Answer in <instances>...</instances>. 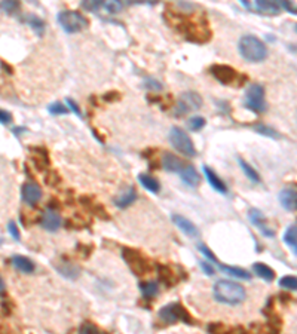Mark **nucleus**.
<instances>
[{"instance_id": "cd10ccee", "label": "nucleus", "mask_w": 297, "mask_h": 334, "mask_svg": "<svg viewBox=\"0 0 297 334\" xmlns=\"http://www.w3.org/2000/svg\"><path fill=\"white\" fill-rule=\"evenodd\" d=\"M22 21H25L34 31H36V34L37 36H42L43 33H45V22L39 18V16H36V15H33V13H30V15H27V16H24L22 18Z\"/></svg>"}, {"instance_id": "412c9836", "label": "nucleus", "mask_w": 297, "mask_h": 334, "mask_svg": "<svg viewBox=\"0 0 297 334\" xmlns=\"http://www.w3.org/2000/svg\"><path fill=\"white\" fill-rule=\"evenodd\" d=\"M12 265L16 271H19L22 274H33L34 269H36L34 263L28 257H24V256H13L12 257Z\"/></svg>"}, {"instance_id": "f704fd0d", "label": "nucleus", "mask_w": 297, "mask_h": 334, "mask_svg": "<svg viewBox=\"0 0 297 334\" xmlns=\"http://www.w3.org/2000/svg\"><path fill=\"white\" fill-rule=\"evenodd\" d=\"M79 334H104L97 326H94L92 323H85L80 326Z\"/></svg>"}, {"instance_id": "bb28decb", "label": "nucleus", "mask_w": 297, "mask_h": 334, "mask_svg": "<svg viewBox=\"0 0 297 334\" xmlns=\"http://www.w3.org/2000/svg\"><path fill=\"white\" fill-rule=\"evenodd\" d=\"M284 242H286V245L292 250V253L293 254H296L297 253V229H296V224H292L287 230H286V233H284Z\"/></svg>"}, {"instance_id": "c85d7f7f", "label": "nucleus", "mask_w": 297, "mask_h": 334, "mask_svg": "<svg viewBox=\"0 0 297 334\" xmlns=\"http://www.w3.org/2000/svg\"><path fill=\"white\" fill-rule=\"evenodd\" d=\"M223 272H226V274H229V275H232V277H235V278L239 279H247V281H250L251 279V275L247 272V271H244V269H241V268H232V266H226V265H223V263H220V262H217L216 263Z\"/></svg>"}, {"instance_id": "f257e3e1", "label": "nucleus", "mask_w": 297, "mask_h": 334, "mask_svg": "<svg viewBox=\"0 0 297 334\" xmlns=\"http://www.w3.org/2000/svg\"><path fill=\"white\" fill-rule=\"evenodd\" d=\"M171 16L176 19L174 27L190 42L195 43H205L211 39V31L208 27V22L205 19L202 21H193L190 18H184L177 12H171Z\"/></svg>"}, {"instance_id": "4c0bfd02", "label": "nucleus", "mask_w": 297, "mask_h": 334, "mask_svg": "<svg viewBox=\"0 0 297 334\" xmlns=\"http://www.w3.org/2000/svg\"><path fill=\"white\" fill-rule=\"evenodd\" d=\"M48 111H49L51 114L57 116V114H65V113H68V109H67L64 104H61V103H54V104H49Z\"/></svg>"}, {"instance_id": "6e6552de", "label": "nucleus", "mask_w": 297, "mask_h": 334, "mask_svg": "<svg viewBox=\"0 0 297 334\" xmlns=\"http://www.w3.org/2000/svg\"><path fill=\"white\" fill-rule=\"evenodd\" d=\"M122 257L128 263L129 269L137 277H143V275H146L150 271L149 260L138 250H134V248H122Z\"/></svg>"}, {"instance_id": "9b49d317", "label": "nucleus", "mask_w": 297, "mask_h": 334, "mask_svg": "<svg viewBox=\"0 0 297 334\" xmlns=\"http://www.w3.org/2000/svg\"><path fill=\"white\" fill-rule=\"evenodd\" d=\"M82 7L92 12H107L109 15H115L123 9V3L120 1H82Z\"/></svg>"}, {"instance_id": "4468645a", "label": "nucleus", "mask_w": 297, "mask_h": 334, "mask_svg": "<svg viewBox=\"0 0 297 334\" xmlns=\"http://www.w3.org/2000/svg\"><path fill=\"white\" fill-rule=\"evenodd\" d=\"M280 202L283 205L284 210L295 213L297 210V193L296 189L292 187H286L280 192Z\"/></svg>"}, {"instance_id": "423d86ee", "label": "nucleus", "mask_w": 297, "mask_h": 334, "mask_svg": "<svg viewBox=\"0 0 297 334\" xmlns=\"http://www.w3.org/2000/svg\"><path fill=\"white\" fill-rule=\"evenodd\" d=\"M244 106L248 110L254 111L257 114L265 113L268 110V104H266V100H265V88L259 83L250 85L245 91Z\"/></svg>"}, {"instance_id": "f8f14e48", "label": "nucleus", "mask_w": 297, "mask_h": 334, "mask_svg": "<svg viewBox=\"0 0 297 334\" xmlns=\"http://www.w3.org/2000/svg\"><path fill=\"white\" fill-rule=\"evenodd\" d=\"M242 4L247 7V9H254L256 12L262 13V15H269V16H275L280 13L281 10V6L280 3L277 1H265V0H257L253 3V6L248 3V1H242Z\"/></svg>"}, {"instance_id": "c9c22d12", "label": "nucleus", "mask_w": 297, "mask_h": 334, "mask_svg": "<svg viewBox=\"0 0 297 334\" xmlns=\"http://www.w3.org/2000/svg\"><path fill=\"white\" fill-rule=\"evenodd\" d=\"M0 9L4 10L6 13H13L15 10L19 9V3L18 1H0Z\"/></svg>"}, {"instance_id": "b1692460", "label": "nucleus", "mask_w": 297, "mask_h": 334, "mask_svg": "<svg viewBox=\"0 0 297 334\" xmlns=\"http://www.w3.org/2000/svg\"><path fill=\"white\" fill-rule=\"evenodd\" d=\"M138 181H140V184H141L146 190H149V192H152V193H159V190H161V184H159V181H158L156 178H153L152 175H149V174H140V175H138Z\"/></svg>"}, {"instance_id": "6ab92c4d", "label": "nucleus", "mask_w": 297, "mask_h": 334, "mask_svg": "<svg viewBox=\"0 0 297 334\" xmlns=\"http://www.w3.org/2000/svg\"><path fill=\"white\" fill-rule=\"evenodd\" d=\"M183 183H186L189 187H196L201 181V177L198 174V171L195 169L193 165H184V168L180 172Z\"/></svg>"}, {"instance_id": "72a5a7b5", "label": "nucleus", "mask_w": 297, "mask_h": 334, "mask_svg": "<svg viewBox=\"0 0 297 334\" xmlns=\"http://www.w3.org/2000/svg\"><path fill=\"white\" fill-rule=\"evenodd\" d=\"M280 287L286 288V290H292V291H296L297 288V279L293 275H289V277H283L280 279Z\"/></svg>"}, {"instance_id": "a19ab883", "label": "nucleus", "mask_w": 297, "mask_h": 334, "mask_svg": "<svg viewBox=\"0 0 297 334\" xmlns=\"http://www.w3.org/2000/svg\"><path fill=\"white\" fill-rule=\"evenodd\" d=\"M65 103H67V109H70L74 114H77L79 117H82V111L79 109V106H77L71 98H65Z\"/></svg>"}, {"instance_id": "37998d69", "label": "nucleus", "mask_w": 297, "mask_h": 334, "mask_svg": "<svg viewBox=\"0 0 297 334\" xmlns=\"http://www.w3.org/2000/svg\"><path fill=\"white\" fill-rule=\"evenodd\" d=\"M10 122H12V116H10V113H7V111L0 109V123L7 125V123H10Z\"/></svg>"}, {"instance_id": "ea45409f", "label": "nucleus", "mask_w": 297, "mask_h": 334, "mask_svg": "<svg viewBox=\"0 0 297 334\" xmlns=\"http://www.w3.org/2000/svg\"><path fill=\"white\" fill-rule=\"evenodd\" d=\"M199 265H201L202 271L205 272V275H208V277H213V275H214V268H213V265H211L210 262L201 260V262H199Z\"/></svg>"}, {"instance_id": "5701e85b", "label": "nucleus", "mask_w": 297, "mask_h": 334, "mask_svg": "<svg viewBox=\"0 0 297 334\" xmlns=\"http://www.w3.org/2000/svg\"><path fill=\"white\" fill-rule=\"evenodd\" d=\"M158 275H159L161 284H164V285H167V287H173V285L177 282L174 271H173L170 266H167V265H161V266H158Z\"/></svg>"}, {"instance_id": "20e7f679", "label": "nucleus", "mask_w": 297, "mask_h": 334, "mask_svg": "<svg viewBox=\"0 0 297 334\" xmlns=\"http://www.w3.org/2000/svg\"><path fill=\"white\" fill-rule=\"evenodd\" d=\"M57 19L61 28L70 34L79 33L89 25V19L77 10H62L58 13Z\"/></svg>"}, {"instance_id": "9d476101", "label": "nucleus", "mask_w": 297, "mask_h": 334, "mask_svg": "<svg viewBox=\"0 0 297 334\" xmlns=\"http://www.w3.org/2000/svg\"><path fill=\"white\" fill-rule=\"evenodd\" d=\"M202 107V98L198 92L195 91H187L184 94H181L180 100H178L177 106L174 109V116H184L187 114L189 111L198 110Z\"/></svg>"}, {"instance_id": "2eb2a0df", "label": "nucleus", "mask_w": 297, "mask_h": 334, "mask_svg": "<svg viewBox=\"0 0 297 334\" xmlns=\"http://www.w3.org/2000/svg\"><path fill=\"white\" fill-rule=\"evenodd\" d=\"M40 224L45 230L48 232H57L61 226V217L57 211L54 210H46L43 214H42V219H40Z\"/></svg>"}, {"instance_id": "a211bd4d", "label": "nucleus", "mask_w": 297, "mask_h": 334, "mask_svg": "<svg viewBox=\"0 0 297 334\" xmlns=\"http://www.w3.org/2000/svg\"><path fill=\"white\" fill-rule=\"evenodd\" d=\"M204 174H205L208 183L211 184V187H213L216 192H219V193H222V195H226V193H228V186H226L225 181H223V180L213 171V168L208 167V165H204Z\"/></svg>"}, {"instance_id": "a18cd8bd", "label": "nucleus", "mask_w": 297, "mask_h": 334, "mask_svg": "<svg viewBox=\"0 0 297 334\" xmlns=\"http://www.w3.org/2000/svg\"><path fill=\"white\" fill-rule=\"evenodd\" d=\"M280 6H284L290 13H293V15H296V6L295 4H292L290 1H281L280 3Z\"/></svg>"}, {"instance_id": "58836bf2", "label": "nucleus", "mask_w": 297, "mask_h": 334, "mask_svg": "<svg viewBox=\"0 0 297 334\" xmlns=\"http://www.w3.org/2000/svg\"><path fill=\"white\" fill-rule=\"evenodd\" d=\"M144 86L147 88V89H150V91H162V83L159 82V80H156V79H152V77H149V79H146L144 80Z\"/></svg>"}, {"instance_id": "c03bdc74", "label": "nucleus", "mask_w": 297, "mask_h": 334, "mask_svg": "<svg viewBox=\"0 0 297 334\" xmlns=\"http://www.w3.org/2000/svg\"><path fill=\"white\" fill-rule=\"evenodd\" d=\"M119 98H120V94L116 92V91H113V92H107V94L103 95V100H104V101H118Z\"/></svg>"}, {"instance_id": "0eeeda50", "label": "nucleus", "mask_w": 297, "mask_h": 334, "mask_svg": "<svg viewBox=\"0 0 297 334\" xmlns=\"http://www.w3.org/2000/svg\"><path fill=\"white\" fill-rule=\"evenodd\" d=\"M159 318L165 324H176L178 321L186 323V324H195L193 318L190 317L187 309L184 306H181L180 303H170V305L164 306L159 311Z\"/></svg>"}, {"instance_id": "393cba45", "label": "nucleus", "mask_w": 297, "mask_h": 334, "mask_svg": "<svg viewBox=\"0 0 297 334\" xmlns=\"http://www.w3.org/2000/svg\"><path fill=\"white\" fill-rule=\"evenodd\" d=\"M253 271H254V274L259 278H262L263 281H266V282H272L275 279V272L269 266H266L263 263H254Z\"/></svg>"}, {"instance_id": "e433bc0d", "label": "nucleus", "mask_w": 297, "mask_h": 334, "mask_svg": "<svg viewBox=\"0 0 297 334\" xmlns=\"http://www.w3.org/2000/svg\"><path fill=\"white\" fill-rule=\"evenodd\" d=\"M198 250L208 259V262H213V263H217V262H219V260L216 259V256L213 254V251H211L205 244H198Z\"/></svg>"}, {"instance_id": "79ce46f5", "label": "nucleus", "mask_w": 297, "mask_h": 334, "mask_svg": "<svg viewBox=\"0 0 297 334\" xmlns=\"http://www.w3.org/2000/svg\"><path fill=\"white\" fill-rule=\"evenodd\" d=\"M7 229H9V233L12 235V238L16 239V241H19V230H18L16 224L13 222H10L9 223V227H7Z\"/></svg>"}, {"instance_id": "7ed1b4c3", "label": "nucleus", "mask_w": 297, "mask_h": 334, "mask_svg": "<svg viewBox=\"0 0 297 334\" xmlns=\"http://www.w3.org/2000/svg\"><path fill=\"white\" fill-rule=\"evenodd\" d=\"M238 49H239L241 56L245 61H248V62H262L268 56V48H266V45L259 37H256L253 34L242 36L239 39Z\"/></svg>"}, {"instance_id": "4be33fe9", "label": "nucleus", "mask_w": 297, "mask_h": 334, "mask_svg": "<svg viewBox=\"0 0 297 334\" xmlns=\"http://www.w3.org/2000/svg\"><path fill=\"white\" fill-rule=\"evenodd\" d=\"M162 167H164L165 171H168V172L180 174L181 169L184 168V164L178 159L177 156H174L171 153H165L164 158H162Z\"/></svg>"}, {"instance_id": "f03ea898", "label": "nucleus", "mask_w": 297, "mask_h": 334, "mask_svg": "<svg viewBox=\"0 0 297 334\" xmlns=\"http://www.w3.org/2000/svg\"><path fill=\"white\" fill-rule=\"evenodd\" d=\"M213 294H214V299L219 303L229 305V306H235V305L242 303L247 297V293H245L244 287L238 282L229 281V279L217 281L214 284Z\"/></svg>"}, {"instance_id": "1a4fd4ad", "label": "nucleus", "mask_w": 297, "mask_h": 334, "mask_svg": "<svg viewBox=\"0 0 297 334\" xmlns=\"http://www.w3.org/2000/svg\"><path fill=\"white\" fill-rule=\"evenodd\" d=\"M170 141L173 144V147L180 152L181 155L184 156H189V158H193L196 156V149L193 146V141L192 138L178 126H173L171 131H170Z\"/></svg>"}, {"instance_id": "2f4dec72", "label": "nucleus", "mask_w": 297, "mask_h": 334, "mask_svg": "<svg viewBox=\"0 0 297 334\" xmlns=\"http://www.w3.org/2000/svg\"><path fill=\"white\" fill-rule=\"evenodd\" d=\"M253 128H254L256 132H259V134H262V135H266V137H271V138H280V134H278L275 129L266 126L265 123H257V125H254Z\"/></svg>"}, {"instance_id": "aec40b11", "label": "nucleus", "mask_w": 297, "mask_h": 334, "mask_svg": "<svg viewBox=\"0 0 297 334\" xmlns=\"http://www.w3.org/2000/svg\"><path fill=\"white\" fill-rule=\"evenodd\" d=\"M135 199H137V192H135L134 187H129L128 190L122 192L119 196H116L115 205L120 210H123V208H128L129 205H132L135 202Z\"/></svg>"}, {"instance_id": "dca6fc26", "label": "nucleus", "mask_w": 297, "mask_h": 334, "mask_svg": "<svg viewBox=\"0 0 297 334\" xmlns=\"http://www.w3.org/2000/svg\"><path fill=\"white\" fill-rule=\"evenodd\" d=\"M171 220H173V223L177 226L178 229H180L184 235H187V236H190V238H198V236H199V230H198V227L190 222L189 219H186V217H183V216H178V214H174V216L171 217Z\"/></svg>"}, {"instance_id": "ddd939ff", "label": "nucleus", "mask_w": 297, "mask_h": 334, "mask_svg": "<svg viewBox=\"0 0 297 334\" xmlns=\"http://www.w3.org/2000/svg\"><path fill=\"white\" fill-rule=\"evenodd\" d=\"M248 219L250 222L253 223V226H256L260 233L266 238H272L275 235V232L268 226V222H266V217L263 216V213L257 208H250L248 211Z\"/></svg>"}, {"instance_id": "7c9ffc66", "label": "nucleus", "mask_w": 297, "mask_h": 334, "mask_svg": "<svg viewBox=\"0 0 297 334\" xmlns=\"http://www.w3.org/2000/svg\"><path fill=\"white\" fill-rule=\"evenodd\" d=\"M238 164H239V167L241 169L244 171V174L248 177V180H251L253 183H260V175L257 174V171L254 169V168L251 167L248 162H245L244 159H241V158H238Z\"/></svg>"}, {"instance_id": "c756f323", "label": "nucleus", "mask_w": 297, "mask_h": 334, "mask_svg": "<svg viewBox=\"0 0 297 334\" xmlns=\"http://www.w3.org/2000/svg\"><path fill=\"white\" fill-rule=\"evenodd\" d=\"M55 268H57V271H58L59 274H61L62 277H65V278L74 279L77 275H79V269H77L74 265L68 263V262L61 263V265H55Z\"/></svg>"}, {"instance_id": "49530a36", "label": "nucleus", "mask_w": 297, "mask_h": 334, "mask_svg": "<svg viewBox=\"0 0 297 334\" xmlns=\"http://www.w3.org/2000/svg\"><path fill=\"white\" fill-rule=\"evenodd\" d=\"M3 291H4V281L0 277V294H3Z\"/></svg>"}, {"instance_id": "f3484780", "label": "nucleus", "mask_w": 297, "mask_h": 334, "mask_svg": "<svg viewBox=\"0 0 297 334\" xmlns=\"http://www.w3.org/2000/svg\"><path fill=\"white\" fill-rule=\"evenodd\" d=\"M42 198V190L36 183H25L22 186V199L30 204V205H36Z\"/></svg>"}, {"instance_id": "a878e982", "label": "nucleus", "mask_w": 297, "mask_h": 334, "mask_svg": "<svg viewBox=\"0 0 297 334\" xmlns=\"http://www.w3.org/2000/svg\"><path fill=\"white\" fill-rule=\"evenodd\" d=\"M140 291H141V294H143L144 299H153L159 293V284L155 282V281L141 282L140 284Z\"/></svg>"}, {"instance_id": "39448f33", "label": "nucleus", "mask_w": 297, "mask_h": 334, "mask_svg": "<svg viewBox=\"0 0 297 334\" xmlns=\"http://www.w3.org/2000/svg\"><path fill=\"white\" fill-rule=\"evenodd\" d=\"M210 73L217 82H220L225 86H232V85L241 86L242 82L247 80V76H239L234 67L226 64H213L210 67Z\"/></svg>"}, {"instance_id": "473e14b6", "label": "nucleus", "mask_w": 297, "mask_h": 334, "mask_svg": "<svg viewBox=\"0 0 297 334\" xmlns=\"http://www.w3.org/2000/svg\"><path fill=\"white\" fill-rule=\"evenodd\" d=\"M187 126H189L190 131L198 132V131H201L205 126V119L202 116H193V117H190L187 120Z\"/></svg>"}]
</instances>
